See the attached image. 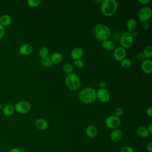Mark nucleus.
Returning <instances> with one entry per match:
<instances>
[{
	"mask_svg": "<svg viewBox=\"0 0 152 152\" xmlns=\"http://www.w3.org/2000/svg\"><path fill=\"white\" fill-rule=\"evenodd\" d=\"M93 34L97 40L102 42L109 39L111 32L109 27L106 25L104 24H97L93 28Z\"/></svg>",
	"mask_w": 152,
	"mask_h": 152,
	"instance_id": "nucleus-1",
	"label": "nucleus"
},
{
	"mask_svg": "<svg viewBox=\"0 0 152 152\" xmlns=\"http://www.w3.org/2000/svg\"><path fill=\"white\" fill-rule=\"evenodd\" d=\"M78 98L84 104H91L96 99V91L93 87L84 88L80 91Z\"/></svg>",
	"mask_w": 152,
	"mask_h": 152,
	"instance_id": "nucleus-2",
	"label": "nucleus"
},
{
	"mask_svg": "<svg viewBox=\"0 0 152 152\" xmlns=\"http://www.w3.org/2000/svg\"><path fill=\"white\" fill-rule=\"evenodd\" d=\"M118 6V2L115 0H103L101 4L102 12L105 16L110 17L116 12Z\"/></svg>",
	"mask_w": 152,
	"mask_h": 152,
	"instance_id": "nucleus-3",
	"label": "nucleus"
},
{
	"mask_svg": "<svg viewBox=\"0 0 152 152\" xmlns=\"http://www.w3.org/2000/svg\"><path fill=\"white\" fill-rule=\"evenodd\" d=\"M65 83L66 86L72 90H78L81 86V81L79 76L74 72L66 75Z\"/></svg>",
	"mask_w": 152,
	"mask_h": 152,
	"instance_id": "nucleus-4",
	"label": "nucleus"
},
{
	"mask_svg": "<svg viewBox=\"0 0 152 152\" xmlns=\"http://www.w3.org/2000/svg\"><path fill=\"white\" fill-rule=\"evenodd\" d=\"M119 41L122 47L124 48H129L134 43V37L129 31H125L121 34Z\"/></svg>",
	"mask_w": 152,
	"mask_h": 152,
	"instance_id": "nucleus-5",
	"label": "nucleus"
},
{
	"mask_svg": "<svg viewBox=\"0 0 152 152\" xmlns=\"http://www.w3.org/2000/svg\"><path fill=\"white\" fill-rule=\"evenodd\" d=\"M14 108L17 112L21 114H25L30 111L31 105L30 103L26 100H21L14 105Z\"/></svg>",
	"mask_w": 152,
	"mask_h": 152,
	"instance_id": "nucleus-6",
	"label": "nucleus"
},
{
	"mask_svg": "<svg viewBox=\"0 0 152 152\" xmlns=\"http://www.w3.org/2000/svg\"><path fill=\"white\" fill-rule=\"evenodd\" d=\"M121 123L119 118L116 117L114 115H110L108 116L105 120L106 126L111 129L118 128Z\"/></svg>",
	"mask_w": 152,
	"mask_h": 152,
	"instance_id": "nucleus-7",
	"label": "nucleus"
},
{
	"mask_svg": "<svg viewBox=\"0 0 152 152\" xmlns=\"http://www.w3.org/2000/svg\"><path fill=\"white\" fill-rule=\"evenodd\" d=\"M152 11L148 7L141 8L138 12V17L142 22L147 21L151 17Z\"/></svg>",
	"mask_w": 152,
	"mask_h": 152,
	"instance_id": "nucleus-8",
	"label": "nucleus"
},
{
	"mask_svg": "<svg viewBox=\"0 0 152 152\" xmlns=\"http://www.w3.org/2000/svg\"><path fill=\"white\" fill-rule=\"evenodd\" d=\"M110 97V94L106 88H99L96 91V99L102 103L108 102Z\"/></svg>",
	"mask_w": 152,
	"mask_h": 152,
	"instance_id": "nucleus-9",
	"label": "nucleus"
},
{
	"mask_svg": "<svg viewBox=\"0 0 152 152\" xmlns=\"http://www.w3.org/2000/svg\"><path fill=\"white\" fill-rule=\"evenodd\" d=\"M126 55V51L125 48L122 46H118L114 49L113 57L114 59L119 62H121L125 58Z\"/></svg>",
	"mask_w": 152,
	"mask_h": 152,
	"instance_id": "nucleus-10",
	"label": "nucleus"
},
{
	"mask_svg": "<svg viewBox=\"0 0 152 152\" xmlns=\"http://www.w3.org/2000/svg\"><path fill=\"white\" fill-rule=\"evenodd\" d=\"M141 69L145 74H150L152 72V61L151 59H145L141 62Z\"/></svg>",
	"mask_w": 152,
	"mask_h": 152,
	"instance_id": "nucleus-11",
	"label": "nucleus"
},
{
	"mask_svg": "<svg viewBox=\"0 0 152 152\" xmlns=\"http://www.w3.org/2000/svg\"><path fill=\"white\" fill-rule=\"evenodd\" d=\"M33 47L30 43H24L21 45L18 49L19 53L23 55H28L33 52Z\"/></svg>",
	"mask_w": 152,
	"mask_h": 152,
	"instance_id": "nucleus-12",
	"label": "nucleus"
},
{
	"mask_svg": "<svg viewBox=\"0 0 152 152\" xmlns=\"http://www.w3.org/2000/svg\"><path fill=\"white\" fill-rule=\"evenodd\" d=\"M110 137L111 140L113 142H119L122 137V132L119 128L112 129V132H110Z\"/></svg>",
	"mask_w": 152,
	"mask_h": 152,
	"instance_id": "nucleus-13",
	"label": "nucleus"
},
{
	"mask_svg": "<svg viewBox=\"0 0 152 152\" xmlns=\"http://www.w3.org/2000/svg\"><path fill=\"white\" fill-rule=\"evenodd\" d=\"M85 132H86V135L88 138H93L97 136L98 131H97L96 126H95L94 125H88L86 128Z\"/></svg>",
	"mask_w": 152,
	"mask_h": 152,
	"instance_id": "nucleus-14",
	"label": "nucleus"
},
{
	"mask_svg": "<svg viewBox=\"0 0 152 152\" xmlns=\"http://www.w3.org/2000/svg\"><path fill=\"white\" fill-rule=\"evenodd\" d=\"M84 55V51L82 48L76 47L72 49L71 52V56L74 60L81 59Z\"/></svg>",
	"mask_w": 152,
	"mask_h": 152,
	"instance_id": "nucleus-15",
	"label": "nucleus"
},
{
	"mask_svg": "<svg viewBox=\"0 0 152 152\" xmlns=\"http://www.w3.org/2000/svg\"><path fill=\"white\" fill-rule=\"evenodd\" d=\"M15 111L14 105L12 104H7L3 108V113L5 116H11Z\"/></svg>",
	"mask_w": 152,
	"mask_h": 152,
	"instance_id": "nucleus-16",
	"label": "nucleus"
},
{
	"mask_svg": "<svg viewBox=\"0 0 152 152\" xmlns=\"http://www.w3.org/2000/svg\"><path fill=\"white\" fill-rule=\"evenodd\" d=\"M137 134L138 135V137L142 138H145L148 137L150 133L148 132L147 129L146 127L144 126H140L137 128L136 130Z\"/></svg>",
	"mask_w": 152,
	"mask_h": 152,
	"instance_id": "nucleus-17",
	"label": "nucleus"
},
{
	"mask_svg": "<svg viewBox=\"0 0 152 152\" xmlns=\"http://www.w3.org/2000/svg\"><path fill=\"white\" fill-rule=\"evenodd\" d=\"M35 126L39 130H45L48 127V123L45 119L40 118L36 121Z\"/></svg>",
	"mask_w": 152,
	"mask_h": 152,
	"instance_id": "nucleus-18",
	"label": "nucleus"
},
{
	"mask_svg": "<svg viewBox=\"0 0 152 152\" xmlns=\"http://www.w3.org/2000/svg\"><path fill=\"white\" fill-rule=\"evenodd\" d=\"M12 23V18L8 14H4L0 17V24L4 27L10 25Z\"/></svg>",
	"mask_w": 152,
	"mask_h": 152,
	"instance_id": "nucleus-19",
	"label": "nucleus"
},
{
	"mask_svg": "<svg viewBox=\"0 0 152 152\" xmlns=\"http://www.w3.org/2000/svg\"><path fill=\"white\" fill-rule=\"evenodd\" d=\"M126 28L128 29V31L131 33L132 31L135 30L137 26V21L134 18H129L127 20L126 23Z\"/></svg>",
	"mask_w": 152,
	"mask_h": 152,
	"instance_id": "nucleus-20",
	"label": "nucleus"
},
{
	"mask_svg": "<svg viewBox=\"0 0 152 152\" xmlns=\"http://www.w3.org/2000/svg\"><path fill=\"white\" fill-rule=\"evenodd\" d=\"M102 46L103 48L106 50H112L115 48V44L114 42L109 39L102 42Z\"/></svg>",
	"mask_w": 152,
	"mask_h": 152,
	"instance_id": "nucleus-21",
	"label": "nucleus"
},
{
	"mask_svg": "<svg viewBox=\"0 0 152 152\" xmlns=\"http://www.w3.org/2000/svg\"><path fill=\"white\" fill-rule=\"evenodd\" d=\"M52 64H59L62 60V55L59 52H55L50 56Z\"/></svg>",
	"mask_w": 152,
	"mask_h": 152,
	"instance_id": "nucleus-22",
	"label": "nucleus"
},
{
	"mask_svg": "<svg viewBox=\"0 0 152 152\" xmlns=\"http://www.w3.org/2000/svg\"><path fill=\"white\" fill-rule=\"evenodd\" d=\"M40 63H41L42 65L44 67L48 68V67L51 66V65H52V61L50 59V56H48L41 58Z\"/></svg>",
	"mask_w": 152,
	"mask_h": 152,
	"instance_id": "nucleus-23",
	"label": "nucleus"
},
{
	"mask_svg": "<svg viewBox=\"0 0 152 152\" xmlns=\"http://www.w3.org/2000/svg\"><path fill=\"white\" fill-rule=\"evenodd\" d=\"M147 59H150L152 56V46L151 45H147L144 47L142 52Z\"/></svg>",
	"mask_w": 152,
	"mask_h": 152,
	"instance_id": "nucleus-24",
	"label": "nucleus"
},
{
	"mask_svg": "<svg viewBox=\"0 0 152 152\" xmlns=\"http://www.w3.org/2000/svg\"><path fill=\"white\" fill-rule=\"evenodd\" d=\"M62 69H63V71H64V72L66 73V74H69L72 73L73 72V70H74V68H73L72 65H71V64H70V63L64 64L63 65Z\"/></svg>",
	"mask_w": 152,
	"mask_h": 152,
	"instance_id": "nucleus-25",
	"label": "nucleus"
},
{
	"mask_svg": "<svg viewBox=\"0 0 152 152\" xmlns=\"http://www.w3.org/2000/svg\"><path fill=\"white\" fill-rule=\"evenodd\" d=\"M39 55L41 57V58H42L49 56V50L46 46H42L40 48V49L39 50Z\"/></svg>",
	"mask_w": 152,
	"mask_h": 152,
	"instance_id": "nucleus-26",
	"label": "nucleus"
},
{
	"mask_svg": "<svg viewBox=\"0 0 152 152\" xmlns=\"http://www.w3.org/2000/svg\"><path fill=\"white\" fill-rule=\"evenodd\" d=\"M121 65L124 68H128L131 65V61L128 58H125L121 61Z\"/></svg>",
	"mask_w": 152,
	"mask_h": 152,
	"instance_id": "nucleus-27",
	"label": "nucleus"
},
{
	"mask_svg": "<svg viewBox=\"0 0 152 152\" xmlns=\"http://www.w3.org/2000/svg\"><path fill=\"white\" fill-rule=\"evenodd\" d=\"M27 3L29 7H36L40 5L41 3L40 0H28Z\"/></svg>",
	"mask_w": 152,
	"mask_h": 152,
	"instance_id": "nucleus-28",
	"label": "nucleus"
},
{
	"mask_svg": "<svg viewBox=\"0 0 152 152\" xmlns=\"http://www.w3.org/2000/svg\"><path fill=\"white\" fill-rule=\"evenodd\" d=\"M120 152H135V150L131 146L124 145L121 148Z\"/></svg>",
	"mask_w": 152,
	"mask_h": 152,
	"instance_id": "nucleus-29",
	"label": "nucleus"
},
{
	"mask_svg": "<svg viewBox=\"0 0 152 152\" xmlns=\"http://www.w3.org/2000/svg\"><path fill=\"white\" fill-rule=\"evenodd\" d=\"M113 113H114V116L119 118L120 116H122V113H123V110L121 107H117L114 109L113 111Z\"/></svg>",
	"mask_w": 152,
	"mask_h": 152,
	"instance_id": "nucleus-30",
	"label": "nucleus"
},
{
	"mask_svg": "<svg viewBox=\"0 0 152 152\" xmlns=\"http://www.w3.org/2000/svg\"><path fill=\"white\" fill-rule=\"evenodd\" d=\"M74 65L78 68H82L84 65V63L83 61L81 60V59L74 60Z\"/></svg>",
	"mask_w": 152,
	"mask_h": 152,
	"instance_id": "nucleus-31",
	"label": "nucleus"
},
{
	"mask_svg": "<svg viewBox=\"0 0 152 152\" xmlns=\"http://www.w3.org/2000/svg\"><path fill=\"white\" fill-rule=\"evenodd\" d=\"M136 58H137V59L138 61H139L140 62H141L145 59V56H144V53L142 52L138 53L137 55Z\"/></svg>",
	"mask_w": 152,
	"mask_h": 152,
	"instance_id": "nucleus-32",
	"label": "nucleus"
},
{
	"mask_svg": "<svg viewBox=\"0 0 152 152\" xmlns=\"http://www.w3.org/2000/svg\"><path fill=\"white\" fill-rule=\"evenodd\" d=\"M5 30L4 27L0 24V40L4 37L5 34Z\"/></svg>",
	"mask_w": 152,
	"mask_h": 152,
	"instance_id": "nucleus-33",
	"label": "nucleus"
},
{
	"mask_svg": "<svg viewBox=\"0 0 152 152\" xmlns=\"http://www.w3.org/2000/svg\"><path fill=\"white\" fill-rule=\"evenodd\" d=\"M142 27L144 30H147L150 28V24L148 23V21L143 22L142 24Z\"/></svg>",
	"mask_w": 152,
	"mask_h": 152,
	"instance_id": "nucleus-34",
	"label": "nucleus"
},
{
	"mask_svg": "<svg viewBox=\"0 0 152 152\" xmlns=\"http://www.w3.org/2000/svg\"><path fill=\"white\" fill-rule=\"evenodd\" d=\"M145 113L147 116H148L149 117H151L152 116V107L149 106L148 107H147L146 109Z\"/></svg>",
	"mask_w": 152,
	"mask_h": 152,
	"instance_id": "nucleus-35",
	"label": "nucleus"
},
{
	"mask_svg": "<svg viewBox=\"0 0 152 152\" xmlns=\"http://www.w3.org/2000/svg\"><path fill=\"white\" fill-rule=\"evenodd\" d=\"M147 150L148 152H152V141H149L147 144Z\"/></svg>",
	"mask_w": 152,
	"mask_h": 152,
	"instance_id": "nucleus-36",
	"label": "nucleus"
},
{
	"mask_svg": "<svg viewBox=\"0 0 152 152\" xmlns=\"http://www.w3.org/2000/svg\"><path fill=\"white\" fill-rule=\"evenodd\" d=\"M8 152H21V151L20 148L14 147V148H12L10 150H9Z\"/></svg>",
	"mask_w": 152,
	"mask_h": 152,
	"instance_id": "nucleus-37",
	"label": "nucleus"
},
{
	"mask_svg": "<svg viewBox=\"0 0 152 152\" xmlns=\"http://www.w3.org/2000/svg\"><path fill=\"white\" fill-rule=\"evenodd\" d=\"M147 129L148 132L150 133V134H152V123H151V122H150V123L149 124V125H148Z\"/></svg>",
	"mask_w": 152,
	"mask_h": 152,
	"instance_id": "nucleus-38",
	"label": "nucleus"
},
{
	"mask_svg": "<svg viewBox=\"0 0 152 152\" xmlns=\"http://www.w3.org/2000/svg\"><path fill=\"white\" fill-rule=\"evenodd\" d=\"M150 1V0H138V2H140V4H148Z\"/></svg>",
	"mask_w": 152,
	"mask_h": 152,
	"instance_id": "nucleus-39",
	"label": "nucleus"
},
{
	"mask_svg": "<svg viewBox=\"0 0 152 152\" xmlns=\"http://www.w3.org/2000/svg\"><path fill=\"white\" fill-rule=\"evenodd\" d=\"M131 33V35L133 37H135L138 35V32L137 30H134V31H132Z\"/></svg>",
	"mask_w": 152,
	"mask_h": 152,
	"instance_id": "nucleus-40",
	"label": "nucleus"
},
{
	"mask_svg": "<svg viewBox=\"0 0 152 152\" xmlns=\"http://www.w3.org/2000/svg\"><path fill=\"white\" fill-rule=\"evenodd\" d=\"M105 86H106V83L102 81L99 83L100 88H105Z\"/></svg>",
	"mask_w": 152,
	"mask_h": 152,
	"instance_id": "nucleus-41",
	"label": "nucleus"
},
{
	"mask_svg": "<svg viewBox=\"0 0 152 152\" xmlns=\"http://www.w3.org/2000/svg\"><path fill=\"white\" fill-rule=\"evenodd\" d=\"M1 108H2V105H1V103H0V110L1 109Z\"/></svg>",
	"mask_w": 152,
	"mask_h": 152,
	"instance_id": "nucleus-42",
	"label": "nucleus"
}]
</instances>
